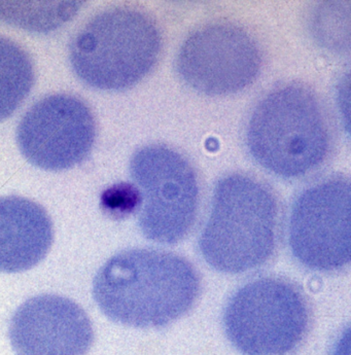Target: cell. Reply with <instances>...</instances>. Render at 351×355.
Returning <instances> with one entry per match:
<instances>
[{"label":"cell","instance_id":"6da1fadb","mask_svg":"<svg viewBox=\"0 0 351 355\" xmlns=\"http://www.w3.org/2000/svg\"><path fill=\"white\" fill-rule=\"evenodd\" d=\"M199 291V276L188 259L148 248L114 254L93 282V297L102 313L137 329L176 322L193 307Z\"/></svg>","mask_w":351,"mask_h":355},{"label":"cell","instance_id":"7a4b0ae2","mask_svg":"<svg viewBox=\"0 0 351 355\" xmlns=\"http://www.w3.org/2000/svg\"><path fill=\"white\" fill-rule=\"evenodd\" d=\"M277 204L273 193L244 174H230L214 189L199 248L210 267L223 273L257 269L274 254Z\"/></svg>","mask_w":351,"mask_h":355},{"label":"cell","instance_id":"3957f363","mask_svg":"<svg viewBox=\"0 0 351 355\" xmlns=\"http://www.w3.org/2000/svg\"><path fill=\"white\" fill-rule=\"evenodd\" d=\"M255 161L274 175L297 178L327 159L331 135L316 95L301 84L278 87L259 101L248 127Z\"/></svg>","mask_w":351,"mask_h":355},{"label":"cell","instance_id":"277c9868","mask_svg":"<svg viewBox=\"0 0 351 355\" xmlns=\"http://www.w3.org/2000/svg\"><path fill=\"white\" fill-rule=\"evenodd\" d=\"M161 34L152 18L130 8L93 17L70 44L76 76L99 90L121 91L139 83L161 53Z\"/></svg>","mask_w":351,"mask_h":355},{"label":"cell","instance_id":"5b68a950","mask_svg":"<svg viewBox=\"0 0 351 355\" xmlns=\"http://www.w3.org/2000/svg\"><path fill=\"white\" fill-rule=\"evenodd\" d=\"M223 327L244 355H287L309 329L307 300L282 278L262 277L240 288L223 312Z\"/></svg>","mask_w":351,"mask_h":355},{"label":"cell","instance_id":"8992f818","mask_svg":"<svg viewBox=\"0 0 351 355\" xmlns=\"http://www.w3.org/2000/svg\"><path fill=\"white\" fill-rule=\"evenodd\" d=\"M130 174L142 190L139 227L144 237L162 244L184 239L199 204L197 175L191 164L168 146L151 144L133 155Z\"/></svg>","mask_w":351,"mask_h":355},{"label":"cell","instance_id":"52a82bcc","mask_svg":"<svg viewBox=\"0 0 351 355\" xmlns=\"http://www.w3.org/2000/svg\"><path fill=\"white\" fill-rule=\"evenodd\" d=\"M291 254L304 267L335 272L350 261V182L333 176L306 189L289 216Z\"/></svg>","mask_w":351,"mask_h":355},{"label":"cell","instance_id":"ba28073f","mask_svg":"<svg viewBox=\"0 0 351 355\" xmlns=\"http://www.w3.org/2000/svg\"><path fill=\"white\" fill-rule=\"evenodd\" d=\"M261 66V51L254 38L230 23H214L191 33L176 59L185 83L209 96L235 94L248 88Z\"/></svg>","mask_w":351,"mask_h":355},{"label":"cell","instance_id":"9c48e42d","mask_svg":"<svg viewBox=\"0 0 351 355\" xmlns=\"http://www.w3.org/2000/svg\"><path fill=\"white\" fill-rule=\"evenodd\" d=\"M96 132L94 114L82 99L54 94L36 102L23 116L17 142L32 165L46 171H63L90 156Z\"/></svg>","mask_w":351,"mask_h":355},{"label":"cell","instance_id":"30bf717a","mask_svg":"<svg viewBox=\"0 0 351 355\" xmlns=\"http://www.w3.org/2000/svg\"><path fill=\"white\" fill-rule=\"evenodd\" d=\"M8 337L17 355H87L95 339L86 311L53 293L35 295L19 306Z\"/></svg>","mask_w":351,"mask_h":355},{"label":"cell","instance_id":"8fae6325","mask_svg":"<svg viewBox=\"0 0 351 355\" xmlns=\"http://www.w3.org/2000/svg\"><path fill=\"white\" fill-rule=\"evenodd\" d=\"M54 242L46 210L19 196L0 197V272L21 273L40 263Z\"/></svg>","mask_w":351,"mask_h":355},{"label":"cell","instance_id":"7c38bea8","mask_svg":"<svg viewBox=\"0 0 351 355\" xmlns=\"http://www.w3.org/2000/svg\"><path fill=\"white\" fill-rule=\"evenodd\" d=\"M33 84L34 67L28 53L0 36V122L20 107Z\"/></svg>","mask_w":351,"mask_h":355},{"label":"cell","instance_id":"4fadbf2b","mask_svg":"<svg viewBox=\"0 0 351 355\" xmlns=\"http://www.w3.org/2000/svg\"><path fill=\"white\" fill-rule=\"evenodd\" d=\"M82 2H0V19L8 24L46 33L69 21Z\"/></svg>","mask_w":351,"mask_h":355},{"label":"cell","instance_id":"5bb4252c","mask_svg":"<svg viewBox=\"0 0 351 355\" xmlns=\"http://www.w3.org/2000/svg\"><path fill=\"white\" fill-rule=\"evenodd\" d=\"M310 31L321 48L334 54L350 51V6L348 2H323L310 19Z\"/></svg>","mask_w":351,"mask_h":355},{"label":"cell","instance_id":"9a60e30c","mask_svg":"<svg viewBox=\"0 0 351 355\" xmlns=\"http://www.w3.org/2000/svg\"><path fill=\"white\" fill-rule=\"evenodd\" d=\"M104 207L116 216H125L142 204V193L129 184H120L106 191L102 198Z\"/></svg>","mask_w":351,"mask_h":355},{"label":"cell","instance_id":"2e32d148","mask_svg":"<svg viewBox=\"0 0 351 355\" xmlns=\"http://www.w3.org/2000/svg\"><path fill=\"white\" fill-rule=\"evenodd\" d=\"M338 102L340 104V110L342 116L346 119V124H350V76L346 74L345 78L340 83L338 89ZM350 126V125H348Z\"/></svg>","mask_w":351,"mask_h":355},{"label":"cell","instance_id":"e0dca14e","mask_svg":"<svg viewBox=\"0 0 351 355\" xmlns=\"http://www.w3.org/2000/svg\"><path fill=\"white\" fill-rule=\"evenodd\" d=\"M348 352V345L346 346L345 348V345H344V339H342L341 341H340L339 346H338V348L336 349L335 354H334V355H344Z\"/></svg>","mask_w":351,"mask_h":355}]
</instances>
